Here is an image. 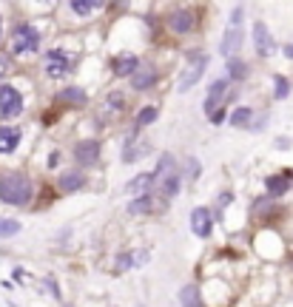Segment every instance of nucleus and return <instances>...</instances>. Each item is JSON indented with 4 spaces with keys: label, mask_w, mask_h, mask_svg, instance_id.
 Here are the masks:
<instances>
[{
    "label": "nucleus",
    "mask_w": 293,
    "mask_h": 307,
    "mask_svg": "<svg viewBox=\"0 0 293 307\" xmlns=\"http://www.w3.org/2000/svg\"><path fill=\"white\" fill-rule=\"evenodd\" d=\"M0 199L9 205H26L32 199V182L26 174H6L0 179Z\"/></svg>",
    "instance_id": "f257e3e1"
},
{
    "label": "nucleus",
    "mask_w": 293,
    "mask_h": 307,
    "mask_svg": "<svg viewBox=\"0 0 293 307\" xmlns=\"http://www.w3.org/2000/svg\"><path fill=\"white\" fill-rule=\"evenodd\" d=\"M37 43H40V35H37V29H32V26H18L15 35H12V49L18 54L35 52Z\"/></svg>",
    "instance_id": "f03ea898"
},
{
    "label": "nucleus",
    "mask_w": 293,
    "mask_h": 307,
    "mask_svg": "<svg viewBox=\"0 0 293 307\" xmlns=\"http://www.w3.org/2000/svg\"><path fill=\"white\" fill-rule=\"evenodd\" d=\"M23 111V97H20L18 88L3 86L0 88V114L3 117H18Z\"/></svg>",
    "instance_id": "7ed1b4c3"
},
{
    "label": "nucleus",
    "mask_w": 293,
    "mask_h": 307,
    "mask_svg": "<svg viewBox=\"0 0 293 307\" xmlns=\"http://www.w3.org/2000/svg\"><path fill=\"white\" fill-rule=\"evenodd\" d=\"M205 66H208V60H205L202 54H196L194 60H188V69H185V74H182L179 91H188V88H194L196 83H199V77L205 74Z\"/></svg>",
    "instance_id": "20e7f679"
},
{
    "label": "nucleus",
    "mask_w": 293,
    "mask_h": 307,
    "mask_svg": "<svg viewBox=\"0 0 293 307\" xmlns=\"http://www.w3.org/2000/svg\"><path fill=\"white\" fill-rule=\"evenodd\" d=\"M43 66H46V74H49V77H63V74L71 69V60H69V54H63V52H49Z\"/></svg>",
    "instance_id": "39448f33"
},
{
    "label": "nucleus",
    "mask_w": 293,
    "mask_h": 307,
    "mask_svg": "<svg viewBox=\"0 0 293 307\" xmlns=\"http://www.w3.org/2000/svg\"><path fill=\"white\" fill-rule=\"evenodd\" d=\"M253 43H256V52L262 54V57L276 52V43H273V37H270L265 23H253Z\"/></svg>",
    "instance_id": "423d86ee"
},
{
    "label": "nucleus",
    "mask_w": 293,
    "mask_h": 307,
    "mask_svg": "<svg viewBox=\"0 0 293 307\" xmlns=\"http://www.w3.org/2000/svg\"><path fill=\"white\" fill-rule=\"evenodd\" d=\"M211 228H213V222H211V211L208 208H194V213H191V230H194L196 236H211Z\"/></svg>",
    "instance_id": "0eeeda50"
},
{
    "label": "nucleus",
    "mask_w": 293,
    "mask_h": 307,
    "mask_svg": "<svg viewBox=\"0 0 293 307\" xmlns=\"http://www.w3.org/2000/svg\"><path fill=\"white\" fill-rule=\"evenodd\" d=\"M97 157H100V145L94 140L77 142V148H74V159H77L80 165H91V162H97Z\"/></svg>",
    "instance_id": "6e6552de"
},
{
    "label": "nucleus",
    "mask_w": 293,
    "mask_h": 307,
    "mask_svg": "<svg viewBox=\"0 0 293 307\" xmlns=\"http://www.w3.org/2000/svg\"><path fill=\"white\" fill-rule=\"evenodd\" d=\"M239 46H242V29L231 26L228 32H225V40H222V54H225V57H233V54L239 52Z\"/></svg>",
    "instance_id": "1a4fd4ad"
},
{
    "label": "nucleus",
    "mask_w": 293,
    "mask_h": 307,
    "mask_svg": "<svg viewBox=\"0 0 293 307\" xmlns=\"http://www.w3.org/2000/svg\"><path fill=\"white\" fill-rule=\"evenodd\" d=\"M148 262V250H134V253H123L117 259V267L120 270H128V267H142Z\"/></svg>",
    "instance_id": "9d476101"
},
{
    "label": "nucleus",
    "mask_w": 293,
    "mask_h": 307,
    "mask_svg": "<svg viewBox=\"0 0 293 307\" xmlns=\"http://www.w3.org/2000/svg\"><path fill=\"white\" fill-rule=\"evenodd\" d=\"M225 88H228V80H216L208 91V100H205V114L211 117V111L216 114V103H219V97L225 94Z\"/></svg>",
    "instance_id": "9b49d317"
},
{
    "label": "nucleus",
    "mask_w": 293,
    "mask_h": 307,
    "mask_svg": "<svg viewBox=\"0 0 293 307\" xmlns=\"http://www.w3.org/2000/svg\"><path fill=\"white\" fill-rule=\"evenodd\" d=\"M171 29L177 32V35H185L194 29V15L191 12H174L171 15Z\"/></svg>",
    "instance_id": "f8f14e48"
},
{
    "label": "nucleus",
    "mask_w": 293,
    "mask_h": 307,
    "mask_svg": "<svg viewBox=\"0 0 293 307\" xmlns=\"http://www.w3.org/2000/svg\"><path fill=\"white\" fill-rule=\"evenodd\" d=\"M20 142L18 128H0V154H12Z\"/></svg>",
    "instance_id": "ddd939ff"
},
{
    "label": "nucleus",
    "mask_w": 293,
    "mask_h": 307,
    "mask_svg": "<svg viewBox=\"0 0 293 307\" xmlns=\"http://www.w3.org/2000/svg\"><path fill=\"white\" fill-rule=\"evenodd\" d=\"M154 176H157V174H140V176H134L131 182L125 185V193H142V196H145V191L154 185Z\"/></svg>",
    "instance_id": "4468645a"
},
{
    "label": "nucleus",
    "mask_w": 293,
    "mask_h": 307,
    "mask_svg": "<svg viewBox=\"0 0 293 307\" xmlns=\"http://www.w3.org/2000/svg\"><path fill=\"white\" fill-rule=\"evenodd\" d=\"M179 301H182V307H202V301H199V287H196V284H185V287L179 290Z\"/></svg>",
    "instance_id": "2eb2a0df"
},
{
    "label": "nucleus",
    "mask_w": 293,
    "mask_h": 307,
    "mask_svg": "<svg viewBox=\"0 0 293 307\" xmlns=\"http://www.w3.org/2000/svg\"><path fill=\"white\" fill-rule=\"evenodd\" d=\"M86 182V176L77 174V171H69V174H60V188L63 191H77L80 185Z\"/></svg>",
    "instance_id": "dca6fc26"
},
{
    "label": "nucleus",
    "mask_w": 293,
    "mask_h": 307,
    "mask_svg": "<svg viewBox=\"0 0 293 307\" xmlns=\"http://www.w3.org/2000/svg\"><path fill=\"white\" fill-rule=\"evenodd\" d=\"M267 193L270 196H282L287 191V176H267Z\"/></svg>",
    "instance_id": "f3484780"
},
{
    "label": "nucleus",
    "mask_w": 293,
    "mask_h": 307,
    "mask_svg": "<svg viewBox=\"0 0 293 307\" xmlns=\"http://www.w3.org/2000/svg\"><path fill=\"white\" fill-rule=\"evenodd\" d=\"M137 66H140V60L128 54V57H120V60L114 63V71L117 74H131V71H137Z\"/></svg>",
    "instance_id": "a211bd4d"
},
{
    "label": "nucleus",
    "mask_w": 293,
    "mask_h": 307,
    "mask_svg": "<svg viewBox=\"0 0 293 307\" xmlns=\"http://www.w3.org/2000/svg\"><path fill=\"white\" fill-rule=\"evenodd\" d=\"M154 83V71L151 69H142V71H137V74H134V83L131 86L134 88H148Z\"/></svg>",
    "instance_id": "6ab92c4d"
},
{
    "label": "nucleus",
    "mask_w": 293,
    "mask_h": 307,
    "mask_svg": "<svg viewBox=\"0 0 293 307\" xmlns=\"http://www.w3.org/2000/svg\"><path fill=\"white\" fill-rule=\"evenodd\" d=\"M94 9H97V3H91V0H74V3H71V12H74V15H80V18L91 15Z\"/></svg>",
    "instance_id": "aec40b11"
},
{
    "label": "nucleus",
    "mask_w": 293,
    "mask_h": 307,
    "mask_svg": "<svg viewBox=\"0 0 293 307\" xmlns=\"http://www.w3.org/2000/svg\"><path fill=\"white\" fill-rule=\"evenodd\" d=\"M177 191H179V176L168 174V179L162 182V196H177Z\"/></svg>",
    "instance_id": "412c9836"
},
{
    "label": "nucleus",
    "mask_w": 293,
    "mask_h": 307,
    "mask_svg": "<svg viewBox=\"0 0 293 307\" xmlns=\"http://www.w3.org/2000/svg\"><path fill=\"white\" fill-rule=\"evenodd\" d=\"M157 120V108H142L140 114H137V125H148V123H154Z\"/></svg>",
    "instance_id": "4be33fe9"
},
{
    "label": "nucleus",
    "mask_w": 293,
    "mask_h": 307,
    "mask_svg": "<svg viewBox=\"0 0 293 307\" xmlns=\"http://www.w3.org/2000/svg\"><path fill=\"white\" fill-rule=\"evenodd\" d=\"M228 71H231L236 80H242L245 74H248V66H245V63H239V60H228Z\"/></svg>",
    "instance_id": "5701e85b"
},
{
    "label": "nucleus",
    "mask_w": 293,
    "mask_h": 307,
    "mask_svg": "<svg viewBox=\"0 0 293 307\" xmlns=\"http://www.w3.org/2000/svg\"><path fill=\"white\" fill-rule=\"evenodd\" d=\"M250 117H253V114H250V108H236V111L231 114V123L233 125H245Z\"/></svg>",
    "instance_id": "b1692460"
},
{
    "label": "nucleus",
    "mask_w": 293,
    "mask_h": 307,
    "mask_svg": "<svg viewBox=\"0 0 293 307\" xmlns=\"http://www.w3.org/2000/svg\"><path fill=\"white\" fill-rule=\"evenodd\" d=\"M60 97L63 100H69V103H86V94H83L80 88H66Z\"/></svg>",
    "instance_id": "393cba45"
},
{
    "label": "nucleus",
    "mask_w": 293,
    "mask_h": 307,
    "mask_svg": "<svg viewBox=\"0 0 293 307\" xmlns=\"http://www.w3.org/2000/svg\"><path fill=\"white\" fill-rule=\"evenodd\" d=\"M18 230H20V225L15 219H0V236H12Z\"/></svg>",
    "instance_id": "a878e982"
},
{
    "label": "nucleus",
    "mask_w": 293,
    "mask_h": 307,
    "mask_svg": "<svg viewBox=\"0 0 293 307\" xmlns=\"http://www.w3.org/2000/svg\"><path fill=\"white\" fill-rule=\"evenodd\" d=\"M148 208H151V199H148V196H142V199H134L131 205H128V211L131 213H140V211H148Z\"/></svg>",
    "instance_id": "bb28decb"
},
{
    "label": "nucleus",
    "mask_w": 293,
    "mask_h": 307,
    "mask_svg": "<svg viewBox=\"0 0 293 307\" xmlns=\"http://www.w3.org/2000/svg\"><path fill=\"white\" fill-rule=\"evenodd\" d=\"M148 151H145V145H137V148H131L128 154H125V162H134V159H140V157H145Z\"/></svg>",
    "instance_id": "cd10ccee"
},
{
    "label": "nucleus",
    "mask_w": 293,
    "mask_h": 307,
    "mask_svg": "<svg viewBox=\"0 0 293 307\" xmlns=\"http://www.w3.org/2000/svg\"><path fill=\"white\" fill-rule=\"evenodd\" d=\"M273 83H276V97H287V80L273 77Z\"/></svg>",
    "instance_id": "c85d7f7f"
},
{
    "label": "nucleus",
    "mask_w": 293,
    "mask_h": 307,
    "mask_svg": "<svg viewBox=\"0 0 293 307\" xmlns=\"http://www.w3.org/2000/svg\"><path fill=\"white\" fill-rule=\"evenodd\" d=\"M108 108H111V111H117V108H120V111H123V97H117V94H111V97H108Z\"/></svg>",
    "instance_id": "c756f323"
},
{
    "label": "nucleus",
    "mask_w": 293,
    "mask_h": 307,
    "mask_svg": "<svg viewBox=\"0 0 293 307\" xmlns=\"http://www.w3.org/2000/svg\"><path fill=\"white\" fill-rule=\"evenodd\" d=\"M239 23H242V6H236V9H233V15H231V26L239 29Z\"/></svg>",
    "instance_id": "7c9ffc66"
},
{
    "label": "nucleus",
    "mask_w": 293,
    "mask_h": 307,
    "mask_svg": "<svg viewBox=\"0 0 293 307\" xmlns=\"http://www.w3.org/2000/svg\"><path fill=\"white\" fill-rule=\"evenodd\" d=\"M6 71H9V60H6V57H0V77H3Z\"/></svg>",
    "instance_id": "2f4dec72"
},
{
    "label": "nucleus",
    "mask_w": 293,
    "mask_h": 307,
    "mask_svg": "<svg viewBox=\"0 0 293 307\" xmlns=\"http://www.w3.org/2000/svg\"><path fill=\"white\" fill-rule=\"evenodd\" d=\"M284 54H287V57H290V60H293V43L287 46V49H284Z\"/></svg>",
    "instance_id": "473e14b6"
}]
</instances>
